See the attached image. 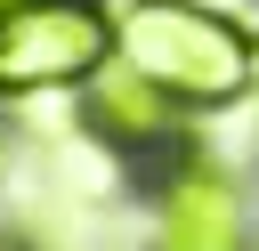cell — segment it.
Instances as JSON below:
<instances>
[{
	"instance_id": "cell-7",
	"label": "cell",
	"mask_w": 259,
	"mask_h": 251,
	"mask_svg": "<svg viewBox=\"0 0 259 251\" xmlns=\"http://www.w3.org/2000/svg\"><path fill=\"white\" fill-rule=\"evenodd\" d=\"M210 8H235V16H251V0H210Z\"/></svg>"
},
{
	"instance_id": "cell-8",
	"label": "cell",
	"mask_w": 259,
	"mask_h": 251,
	"mask_svg": "<svg viewBox=\"0 0 259 251\" xmlns=\"http://www.w3.org/2000/svg\"><path fill=\"white\" fill-rule=\"evenodd\" d=\"M0 8H8V0H0Z\"/></svg>"
},
{
	"instance_id": "cell-4",
	"label": "cell",
	"mask_w": 259,
	"mask_h": 251,
	"mask_svg": "<svg viewBox=\"0 0 259 251\" xmlns=\"http://www.w3.org/2000/svg\"><path fill=\"white\" fill-rule=\"evenodd\" d=\"M73 121H81V138L89 146H105L138 186L154 178V170H170L178 154H194L202 146V113H186L170 89H154L146 73H130L121 57L73 97Z\"/></svg>"
},
{
	"instance_id": "cell-6",
	"label": "cell",
	"mask_w": 259,
	"mask_h": 251,
	"mask_svg": "<svg viewBox=\"0 0 259 251\" xmlns=\"http://www.w3.org/2000/svg\"><path fill=\"white\" fill-rule=\"evenodd\" d=\"M251 105H259V24H251Z\"/></svg>"
},
{
	"instance_id": "cell-1",
	"label": "cell",
	"mask_w": 259,
	"mask_h": 251,
	"mask_svg": "<svg viewBox=\"0 0 259 251\" xmlns=\"http://www.w3.org/2000/svg\"><path fill=\"white\" fill-rule=\"evenodd\" d=\"M251 24L210 0H113V57L210 121L251 105Z\"/></svg>"
},
{
	"instance_id": "cell-5",
	"label": "cell",
	"mask_w": 259,
	"mask_h": 251,
	"mask_svg": "<svg viewBox=\"0 0 259 251\" xmlns=\"http://www.w3.org/2000/svg\"><path fill=\"white\" fill-rule=\"evenodd\" d=\"M0 251H40V243H32L24 227H0Z\"/></svg>"
},
{
	"instance_id": "cell-3",
	"label": "cell",
	"mask_w": 259,
	"mask_h": 251,
	"mask_svg": "<svg viewBox=\"0 0 259 251\" xmlns=\"http://www.w3.org/2000/svg\"><path fill=\"white\" fill-rule=\"evenodd\" d=\"M138 211H146V251H259L251 186L210 146H194L170 170H154L138 186Z\"/></svg>"
},
{
	"instance_id": "cell-2",
	"label": "cell",
	"mask_w": 259,
	"mask_h": 251,
	"mask_svg": "<svg viewBox=\"0 0 259 251\" xmlns=\"http://www.w3.org/2000/svg\"><path fill=\"white\" fill-rule=\"evenodd\" d=\"M113 65V0H8L0 105H65Z\"/></svg>"
}]
</instances>
